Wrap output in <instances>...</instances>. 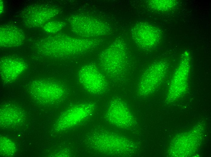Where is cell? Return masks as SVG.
<instances>
[{
	"label": "cell",
	"instance_id": "obj_16",
	"mask_svg": "<svg viewBox=\"0 0 211 157\" xmlns=\"http://www.w3.org/2000/svg\"><path fill=\"white\" fill-rule=\"evenodd\" d=\"M149 6L152 9L158 11H166L174 8L177 3L173 0H152L148 2Z\"/></svg>",
	"mask_w": 211,
	"mask_h": 157
},
{
	"label": "cell",
	"instance_id": "obj_5",
	"mask_svg": "<svg viewBox=\"0 0 211 157\" xmlns=\"http://www.w3.org/2000/svg\"><path fill=\"white\" fill-rule=\"evenodd\" d=\"M72 31L83 38H92L106 35L111 31L106 23L85 14H75L68 20Z\"/></svg>",
	"mask_w": 211,
	"mask_h": 157
},
{
	"label": "cell",
	"instance_id": "obj_10",
	"mask_svg": "<svg viewBox=\"0 0 211 157\" xmlns=\"http://www.w3.org/2000/svg\"><path fill=\"white\" fill-rule=\"evenodd\" d=\"M92 102L82 103L69 108L61 114L56 121L55 129L58 131L72 128L89 117L95 109Z\"/></svg>",
	"mask_w": 211,
	"mask_h": 157
},
{
	"label": "cell",
	"instance_id": "obj_11",
	"mask_svg": "<svg viewBox=\"0 0 211 157\" xmlns=\"http://www.w3.org/2000/svg\"><path fill=\"white\" fill-rule=\"evenodd\" d=\"M131 35L136 44L144 49L155 47L160 43L162 38L160 30L146 22L136 24L131 30Z\"/></svg>",
	"mask_w": 211,
	"mask_h": 157
},
{
	"label": "cell",
	"instance_id": "obj_17",
	"mask_svg": "<svg viewBox=\"0 0 211 157\" xmlns=\"http://www.w3.org/2000/svg\"><path fill=\"white\" fill-rule=\"evenodd\" d=\"M0 154L3 156H11L16 151V146L11 140L1 136L0 139Z\"/></svg>",
	"mask_w": 211,
	"mask_h": 157
},
{
	"label": "cell",
	"instance_id": "obj_8",
	"mask_svg": "<svg viewBox=\"0 0 211 157\" xmlns=\"http://www.w3.org/2000/svg\"><path fill=\"white\" fill-rule=\"evenodd\" d=\"M77 78L82 87L92 94H102L108 87V83L104 75L93 63L82 67L78 71Z\"/></svg>",
	"mask_w": 211,
	"mask_h": 157
},
{
	"label": "cell",
	"instance_id": "obj_9",
	"mask_svg": "<svg viewBox=\"0 0 211 157\" xmlns=\"http://www.w3.org/2000/svg\"><path fill=\"white\" fill-rule=\"evenodd\" d=\"M57 8L43 4H34L26 7L20 15L24 26L32 28L43 26L58 15Z\"/></svg>",
	"mask_w": 211,
	"mask_h": 157
},
{
	"label": "cell",
	"instance_id": "obj_15",
	"mask_svg": "<svg viewBox=\"0 0 211 157\" xmlns=\"http://www.w3.org/2000/svg\"><path fill=\"white\" fill-rule=\"evenodd\" d=\"M25 113L23 110L15 104L7 103L0 108V124L2 127L16 126L23 122Z\"/></svg>",
	"mask_w": 211,
	"mask_h": 157
},
{
	"label": "cell",
	"instance_id": "obj_14",
	"mask_svg": "<svg viewBox=\"0 0 211 157\" xmlns=\"http://www.w3.org/2000/svg\"><path fill=\"white\" fill-rule=\"evenodd\" d=\"M23 30L14 25L6 24L0 27V45L2 47H17L22 45L25 40Z\"/></svg>",
	"mask_w": 211,
	"mask_h": 157
},
{
	"label": "cell",
	"instance_id": "obj_12",
	"mask_svg": "<svg viewBox=\"0 0 211 157\" xmlns=\"http://www.w3.org/2000/svg\"><path fill=\"white\" fill-rule=\"evenodd\" d=\"M106 117L110 123L121 128L131 127L135 123L134 117L126 104L118 98L113 99L109 102Z\"/></svg>",
	"mask_w": 211,
	"mask_h": 157
},
{
	"label": "cell",
	"instance_id": "obj_2",
	"mask_svg": "<svg viewBox=\"0 0 211 157\" xmlns=\"http://www.w3.org/2000/svg\"><path fill=\"white\" fill-rule=\"evenodd\" d=\"M99 64L105 75L110 79L118 81L127 72L128 59L124 41L117 38L102 51L99 58Z\"/></svg>",
	"mask_w": 211,
	"mask_h": 157
},
{
	"label": "cell",
	"instance_id": "obj_13",
	"mask_svg": "<svg viewBox=\"0 0 211 157\" xmlns=\"http://www.w3.org/2000/svg\"><path fill=\"white\" fill-rule=\"evenodd\" d=\"M27 63L22 59L14 56H6L0 60V78L4 83L15 81L26 69Z\"/></svg>",
	"mask_w": 211,
	"mask_h": 157
},
{
	"label": "cell",
	"instance_id": "obj_18",
	"mask_svg": "<svg viewBox=\"0 0 211 157\" xmlns=\"http://www.w3.org/2000/svg\"><path fill=\"white\" fill-rule=\"evenodd\" d=\"M66 24L63 21H50L45 23L42 26V29L46 32L55 34L62 29Z\"/></svg>",
	"mask_w": 211,
	"mask_h": 157
},
{
	"label": "cell",
	"instance_id": "obj_3",
	"mask_svg": "<svg viewBox=\"0 0 211 157\" xmlns=\"http://www.w3.org/2000/svg\"><path fill=\"white\" fill-rule=\"evenodd\" d=\"M87 144L94 150L103 153L122 155L131 153L136 146L131 141L116 133L106 131H96L86 138Z\"/></svg>",
	"mask_w": 211,
	"mask_h": 157
},
{
	"label": "cell",
	"instance_id": "obj_4",
	"mask_svg": "<svg viewBox=\"0 0 211 157\" xmlns=\"http://www.w3.org/2000/svg\"><path fill=\"white\" fill-rule=\"evenodd\" d=\"M29 93L36 102L42 105L55 104L62 100L66 91L60 83L51 79H36L28 84Z\"/></svg>",
	"mask_w": 211,
	"mask_h": 157
},
{
	"label": "cell",
	"instance_id": "obj_1",
	"mask_svg": "<svg viewBox=\"0 0 211 157\" xmlns=\"http://www.w3.org/2000/svg\"><path fill=\"white\" fill-rule=\"evenodd\" d=\"M103 40L99 38H81L63 34H53L38 40L36 51L45 57L65 58L83 54L99 46Z\"/></svg>",
	"mask_w": 211,
	"mask_h": 157
},
{
	"label": "cell",
	"instance_id": "obj_7",
	"mask_svg": "<svg viewBox=\"0 0 211 157\" xmlns=\"http://www.w3.org/2000/svg\"><path fill=\"white\" fill-rule=\"evenodd\" d=\"M190 59L189 52L185 51L181 55L170 83L167 98L168 101L176 100L186 90L190 70Z\"/></svg>",
	"mask_w": 211,
	"mask_h": 157
},
{
	"label": "cell",
	"instance_id": "obj_6",
	"mask_svg": "<svg viewBox=\"0 0 211 157\" xmlns=\"http://www.w3.org/2000/svg\"><path fill=\"white\" fill-rule=\"evenodd\" d=\"M168 64L164 60L152 63L143 72L137 87L138 95L144 97L154 92L164 80L168 70Z\"/></svg>",
	"mask_w": 211,
	"mask_h": 157
},
{
	"label": "cell",
	"instance_id": "obj_19",
	"mask_svg": "<svg viewBox=\"0 0 211 157\" xmlns=\"http://www.w3.org/2000/svg\"><path fill=\"white\" fill-rule=\"evenodd\" d=\"M4 10V5L3 3L2 0L0 1V13L2 14Z\"/></svg>",
	"mask_w": 211,
	"mask_h": 157
}]
</instances>
